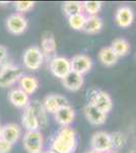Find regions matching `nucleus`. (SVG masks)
Masks as SVG:
<instances>
[{"label":"nucleus","mask_w":136,"mask_h":153,"mask_svg":"<svg viewBox=\"0 0 136 153\" xmlns=\"http://www.w3.org/2000/svg\"><path fill=\"white\" fill-rule=\"evenodd\" d=\"M129 153H136V150H132V151H130Z\"/></svg>","instance_id":"nucleus-35"},{"label":"nucleus","mask_w":136,"mask_h":153,"mask_svg":"<svg viewBox=\"0 0 136 153\" xmlns=\"http://www.w3.org/2000/svg\"><path fill=\"white\" fill-rule=\"evenodd\" d=\"M29 107L33 110L35 117H37L39 124H40V128H46L48 125V117H47V111L44 108L43 103L40 102L39 100H34L29 102Z\"/></svg>","instance_id":"nucleus-17"},{"label":"nucleus","mask_w":136,"mask_h":153,"mask_svg":"<svg viewBox=\"0 0 136 153\" xmlns=\"http://www.w3.org/2000/svg\"><path fill=\"white\" fill-rule=\"evenodd\" d=\"M49 70L56 78L63 80L71 71L70 59L64 57V56H54L53 58L50 59Z\"/></svg>","instance_id":"nucleus-6"},{"label":"nucleus","mask_w":136,"mask_h":153,"mask_svg":"<svg viewBox=\"0 0 136 153\" xmlns=\"http://www.w3.org/2000/svg\"><path fill=\"white\" fill-rule=\"evenodd\" d=\"M111 47L116 52L119 57L127 55L128 52L130 51V44L128 43L127 40L123 38H117L112 42Z\"/></svg>","instance_id":"nucleus-23"},{"label":"nucleus","mask_w":136,"mask_h":153,"mask_svg":"<svg viewBox=\"0 0 136 153\" xmlns=\"http://www.w3.org/2000/svg\"><path fill=\"white\" fill-rule=\"evenodd\" d=\"M41 50L44 56L54 55L56 52V41L54 36L50 33H46L41 41Z\"/></svg>","instance_id":"nucleus-22"},{"label":"nucleus","mask_w":136,"mask_h":153,"mask_svg":"<svg viewBox=\"0 0 136 153\" xmlns=\"http://www.w3.org/2000/svg\"><path fill=\"white\" fill-rule=\"evenodd\" d=\"M23 144L28 153H42L44 147V137L40 130L26 131L23 138Z\"/></svg>","instance_id":"nucleus-4"},{"label":"nucleus","mask_w":136,"mask_h":153,"mask_svg":"<svg viewBox=\"0 0 136 153\" xmlns=\"http://www.w3.org/2000/svg\"><path fill=\"white\" fill-rule=\"evenodd\" d=\"M91 149L101 153H107L113 150V144L111 140V134L104 131H99L91 136Z\"/></svg>","instance_id":"nucleus-7"},{"label":"nucleus","mask_w":136,"mask_h":153,"mask_svg":"<svg viewBox=\"0 0 136 153\" xmlns=\"http://www.w3.org/2000/svg\"><path fill=\"white\" fill-rule=\"evenodd\" d=\"M62 10L63 13L66 16H72L78 13H82L83 8H82V3L77 1H67L64 2L62 5Z\"/></svg>","instance_id":"nucleus-24"},{"label":"nucleus","mask_w":136,"mask_h":153,"mask_svg":"<svg viewBox=\"0 0 136 153\" xmlns=\"http://www.w3.org/2000/svg\"><path fill=\"white\" fill-rule=\"evenodd\" d=\"M13 145L0 138V153H9L11 151Z\"/></svg>","instance_id":"nucleus-29"},{"label":"nucleus","mask_w":136,"mask_h":153,"mask_svg":"<svg viewBox=\"0 0 136 153\" xmlns=\"http://www.w3.org/2000/svg\"><path fill=\"white\" fill-rule=\"evenodd\" d=\"M19 89L26 93L29 96L34 94L39 88V81L33 76H23L18 81Z\"/></svg>","instance_id":"nucleus-20"},{"label":"nucleus","mask_w":136,"mask_h":153,"mask_svg":"<svg viewBox=\"0 0 136 153\" xmlns=\"http://www.w3.org/2000/svg\"><path fill=\"white\" fill-rule=\"evenodd\" d=\"M8 99L13 106L17 108H26L29 104V96L21 89L14 88L8 93Z\"/></svg>","instance_id":"nucleus-14"},{"label":"nucleus","mask_w":136,"mask_h":153,"mask_svg":"<svg viewBox=\"0 0 136 153\" xmlns=\"http://www.w3.org/2000/svg\"><path fill=\"white\" fill-rule=\"evenodd\" d=\"M86 18H87V16H86L83 12L82 13L75 14V16H69L68 24L71 29L76 30V31H80V30H83V27H85V22H86Z\"/></svg>","instance_id":"nucleus-26"},{"label":"nucleus","mask_w":136,"mask_h":153,"mask_svg":"<svg viewBox=\"0 0 136 153\" xmlns=\"http://www.w3.org/2000/svg\"><path fill=\"white\" fill-rule=\"evenodd\" d=\"M103 6V3L101 1H85L82 2L83 13L87 14V16H98V13L101 11Z\"/></svg>","instance_id":"nucleus-25"},{"label":"nucleus","mask_w":136,"mask_h":153,"mask_svg":"<svg viewBox=\"0 0 136 153\" xmlns=\"http://www.w3.org/2000/svg\"><path fill=\"white\" fill-rule=\"evenodd\" d=\"M21 130L18 125L8 124L5 125L4 127H2L1 138L12 145L18 141V139L21 138Z\"/></svg>","instance_id":"nucleus-16"},{"label":"nucleus","mask_w":136,"mask_h":153,"mask_svg":"<svg viewBox=\"0 0 136 153\" xmlns=\"http://www.w3.org/2000/svg\"><path fill=\"white\" fill-rule=\"evenodd\" d=\"M83 113L86 120L93 126H102L107 120V114L90 103H87L83 107Z\"/></svg>","instance_id":"nucleus-11"},{"label":"nucleus","mask_w":136,"mask_h":153,"mask_svg":"<svg viewBox=\"0 0 136 153\" xmlns=\"http://www.w3.org/2000/svg\"><path fill=\"white\" fill-rule=\"evenodd\" d=\"M42 153H44V152H42Z\"/></svg>","instance_id":"nucleus-36"},{"label":"nucleus","mask_w":136,"mask_h":153,"mask_svg":"<svg viewBox=\"0 0 136 153\" xmlns=\"http://www.w3.org/2000/svg\"><path fill=\"white\" fill-rule=\"evenodd\" d=\"M70 65L71 71L83 76L91 70L93 61L90 56L85 55V54H77L70 59Z\"/></svg>","instance_id":"nucleus-9"},{"label":"nucleus","mask_w":136,"mask_h":153,"mask_svg":"<svg viewBox=\"0 0 136 153\" xmlns=\"http://www.w3.org/2000/svg\"><path fill=\"white\" fill-rule=\"evenodd\" d=\"M103 27H104L103 19L100 16H87L82 31H85L86 34H90V35H95V34H98L102 31Z\"/></svg>","instance_id":"nucleus-21"},{"label":"nucleus","mask_w":136,"mask_h":153,"mask_svg":"<svg viewBox=\"0 0 136 153\" xmlns=\"http://www.w3.org/2000/svg\"><path fill=\"white\" fill-rule=\"evenodd\" d=\"M54 117L57 124L60 125L61 127H70L75 117V112L70 105H66L57 110Z\"/></svg>","instance_id":"nucleus-13"},{"label":"nucleus","mask_w":136,"mask_h":153,"mask_svg":"<svg viewBox=\"0 0 136 153\" xmlns=\"http://www.w3.org/2000/svg\"><path fill=\"white\" fill-rule=\"evenodd\" d=\"M1 134H2V126L0 125V138H1Z\"/></svg>","instance_id":"nucleus-33"},{"label":"nucleus","mask_w":136,"mask_h":153,"mask_svg":"<svg viewBox=\"0 0 136 153\" xmlns=\"http://www.w3.org/2000/svg\"><path fill=\"white\" fill-rule=\"evenodd\" d=\"M42 103L47 113H52V114H55L57 110L63 106L69 105L68 100L64 96L59 94H50L46 96Z\"/></svg>","instance_id":"nucleus-10"},{"label":"nucleus","mask_w":136,"mask_h":153,"mask_svg":"<svg viewBox=\"0 0 136 153\" xmlns=\"http://www.w3.org/2000/svg\"><path fill=\"white\" fill-rule=\"evenodd\" d=\"M76 147V133L71 127H61L51 143V149L57 153H74Z\"/></svg>","instance_id":"nucleus-1"},{"label":"nucleus","mask_w":136,"mask_h":153,"mask_svg":"<svg viewBox=\"0 0 136 153\" xmlns=\"http://www.w3.org/2000/svg\"><path fill=\"white\" fill-rule=\"evenodd\" d=\"M119 56L116 54L111 46L104 47L99 52V60L105 66H113L118 62Z\"/></svg>","instance_id":"nucleus-18"},{"label":"nucleus","mask_w":136,"mask_h":153,"mask_svg":"<svg viewBox=\"0 0 136 153\" xmlns=\"http://www.w3.org/2000/svg\"><path fill=\"white\" fill-rule=\"evenodd\" d=\"M86 153H101V152H99V151H96V150H93V149H90V150H88Z\"/></svg>","instance_id":"nucleus-31"},{"label":"nucleus","mask_w":136,"mask_h":153,"mask_svg":"<svg viewBox=\"0 0 136 153\" xmlns=\"http://www.w3.org/2000/svg\"><path fill=\"white\" fill-rule=\"evenodd\" d=\"M24 76L21 68L11 63H5L0 70V88H9L21 80Z\"/></svg>","instance_id":"nucleus-2"},{"label":"nucleus","mask_w":136,"mask_h":153,"mask_svg":"<svg viewBox=\"0 0 136 153\" xmlns=\"http://www.w3.org/2000/svg\"><path fill=\"white\" fill-rule=\"evenodd\" d=\"M111 140H112L113 149H121L127 143V137L122 132H115L111 134Z\"/></svg>","instance_id":"nucleus-27"},{"label":"nucleus","mask_w":136,"mask_h":153,"mask_svg":"<svg viewBox=\"0 0 136 153\" xmlns=\"http://www.w3.org/2000/svg\"><path fill=\"white\" fill-rule=\"evenodd\" d=\"M28 28V19L21 13H13L6 19V29L13 35H21Z\"/></svg>","instance_id":"nucleus-8"},{"label":"nucleus","mask_w":136,"mask_h":153,"mask_svg":"<svg viewBox=\"0 0 136 153\" xmlns=\"http://www.w3.org/2000/svg\"><path fill=\"white\" fill-rule=\"evenodd\" d=\"M134 13L129 6H121L115 14V22L120 28H128L133 24Z\"/></svg>","instance_id":"nucleus-12"},{"label":"nucleus","mask_w":136,"mask_h":153,"mask_svg":"<svg viewBox=\"0 0 136 153\" xmlns=\"http://www.w3.org/2000/svg\"><path fill=\"white\" fill-rule=\"evenodd\" d=\"M83 83H85L83 76L72 71L62 80V84L64 87L69 91H72V92L80 90L83 86Z\"/></svg>","instance_id":"nucleus-15"},{"label":"nucleus","mask_w":136,"mask_h":153,"mask_svg":"<svg viewBox=\"0 0 136 153\" xmlns=\"http://www.w3.org/2000/svg\"><path fill=\"white\" fill-rule=\"evenodd\" d=\"M21 123H23V126L26 131H38L40 129V124H39L37 117H35L29 105L24 108Z\"/></svg>","instance_id":"nucleus-19"},{"label":"nucleus","mask_w":136,"mask_h":153,"mask_svg":"<svg viewBox=\"0 0 136 153\" xmlns=\"http://www.w3.org/2000/svg\"><path fill=\"white\" fill-rule=\"evenodd\" d=\"M107 153H118L117 151H114V150H112V151H110V152H107Z\"/></svg>","instance_id":"nucleus-34"},{"label":"nucleus","mask_w":136,"mask_h":153,"mask_svg":"<svg viewBox=\"0 0 136 153\" xmlns=\"http://www.w3.org/2000/svg\"><path fill=\"white\" fill-rule=\"evenodd\" d=\"M88 103L95 105L104 113H109L113 108V101L111 96L103 90H91L88 92Z\"/></svg>","instance_id":"nucleus-3"},{"label":"nucleus","mask_w":136,"mask_h":153,"mask_svg":"<svg viewBox=\"0 0 136 153\" xmlns=\"http://www.w3.org/2000/svg\"><path fill=\"white\" fill-rule=\"evenodd\" d=\"M44 58H45V56L42 52L41 48H39L38 46H31L24 51L23 60L26 68L32 71H37L41 68Z\"/></svg>","instance_id":"nucleus-5"},{"label":"nucleus","mask_w":136,"mask_h":153,"mask_svg":"<svg viewBox=\"0 0 136 153\" xmlns=\"http://www.w3.org/2000/svg\"><path fill=\"white\" fill-rule=\"evenodd\" d=\"M45 153H57V152H56V151H54V150L50 149V150H48V151H46Z\"/></svg>","instance_id":"nucleus-32"},{"label":"nucleus","mask_w":136,"mask_h":153,"mask_svg":"<svg viewBox=\"0 0 136 153\" xmlns=\"http://www.w3.org/2000/svg\"><path fill=\"white\" fill-rule=\"evenodd\" d=\"M35 2L34 1H16L14 2V7H15L16 11L18 13H23V12H28L34 8Z\"/></svg>","instance_id":"nucleus-28"},{"label":"nucleus","mask_w":136,"mask_h":153,"mask_svg":"<svg viewBox=\"0 0 136 153\" xmlns=\"http://www.w3.org/2000/svg\"><path fill=\"white\" fill-rule=\"evenodd\" d=\"M6 58H7V48L3 45H0V65H3Z\"/></svg>","instance_id":"nucleus-30"}]
</instances>
